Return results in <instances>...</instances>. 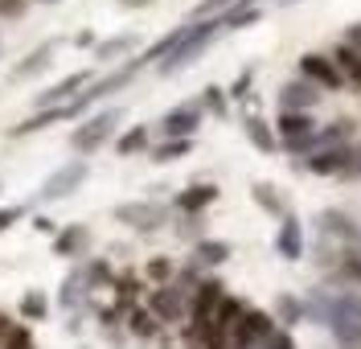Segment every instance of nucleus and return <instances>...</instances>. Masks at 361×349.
<instances>
[{"label": "nucleus", "mask_w": 361, "mask_h": 349, "mask_svg": "<svg viewBox=\"0 0 361 349\" xmlns=\"http://www.w3.org/2000/svg\"><path fill=\"white\" fill-rule=\"evenodd\" d=\"M218 33H222V17H218V21H189L185 37H180V46L160 62V74H177V70H185L189 62H197V54H202Z\"/></svg>", "instance_id": "obj_1"}, {"label": "nucleus", "mask_w": 361, "mask_h": 349, "mask_svg": "<svg viewBox=\"0 0 361 349\" xmlns=\"http://www.w3.org/2000/svg\"><path fill=\"white\" fill-rule=\"evenodd\" d=\"M222 300H226V288L218 279H202V283L193 288V300H189V337H197V333L209 329V321H214V312L222 308Z\"/></svg>", "instance_id": "obj_2"}, {"label": "nucleus", "mask_w": 361, "mask_h": 349, "mask_svg": "<svg viewBox=\"0 0 361 349\" xmlns=\"http://www.w3.org/2000/svg\"><path fill=\"white\" fill-rule=\"evenodd\" d=\"M295 78L312 82L316 91H345V78H341V70L333 66L329 54H300V62H295Z\"/></svg>", "instance_id": "obj_3"}, {"label": "nucleus", "mask_w": 361, "mask_h": 349, "mask_svg": "<svg viewBox=\"0 0 361 349\" xmlns=\"http://www.w3.org/2000/svg\"><path fill=\"white\" fill-rule=\"evenodd\" d=\"M353 161H357L353 144H341V148H324V152H312V157L295 161V169L304 164L316 177H353Z\"/></svg>", "instance_id": "obj_4"}, {"label": "nucleus", "mask_w": 361, "mask_h": 349, "mask_svg": "<svg viewBox=\"0 0 361 349\" xmlns=\"http://www.w3.org/2000/svg\"><path fill=\"white\" fill-rule=\"evenodd\" d=\"M316 128H320V123H316L312 116H300V111H279V119H275V140H279V148H283V152L300 157V148L316 136Z\"/></svg>", "instance_id": "obj_5"}, {"label": "nucleus", "mask_w": 361, "mask_h": 349, "mask_svg": "<svg viewBox=\"0 0 361 349\" xmlns=\"http://www.w3.org/2000/svg\"><path fill=\"white\" fill-rule=\"evenodd\" d=\"M123 119V111L119 107H107V111H99V116H90L82 128H74V136H70V144L78 148V152H94L99 144H107L115 132V123Z\"/></svg>", "instance_id": "obj_6"}, {"label": "nucleus", "mask_w": 361, "mask_h": 349, "mask_svg": "<svg viewBox=\"0 0 361 349\" xmlns=\"http://www.w3.org/2000/svg\"><path fill=\"white\" fill-rule=\"evenodd\" d=\"M202 119H205L202 99L180 103V107H173L169 116L160 119V136H164V140H193V132L202 128Z\"/></svg>", "instance_id": "obj_7"}, {"label": "nucleus", "mask_w": 361, "mask_h": 349, "mask_svg": "<svg viewBox=\"0 0 361 349\" xmlns=\"http://www.w3.org/2000/svg\"><path fill=\"white\" fill-rule=\"evenodd\" d=\"M320 99H324V91H316L312 82H304V78H292V82H283V87H279V111L312 116L316 107H320Z\"/></svg>", "instance_id": "obj_8"}, {"label": "nucleus", "mask_w": 361, "mask_h": 349, "mask_svg": "<svg viewBox=\"0 0 361 349\" xmlns=\"http://www.w3.org/2000/svg\"><path fill=\"white\" fill-rule=\"evenodd\" d=\"M87 161H70V164H62L54 177H45V185H42V193H37V202H54V197H66V193H74V189L87 181Z\"/></svg>", "instance_id": "obj_9"}, {"label": "nucleus", "mask_w": 361, "mask_h": 349, "mask_svg": "<svg viewBox=\"0 0 361 349\" xmlns=\"http://www.w3.org/2000/svg\"><path fill=\"white\" fill-rule=\"evenodd\" d=\"M357 132V123L353 119H333V123H324V128H316V136L300 148V157L295 161H304V157H312V152H324V148H341V144H349Z\"/></svg>", "instance_id": "obj_10"}, {"label": "nucleus", "mask_w": 361, "mask_h": 349, "mask_svg": "<svg viewBox=\"0 0 361 349\" xmlns=\"http://www.w3.org/2000/svg\"><path fill=\"white\" fill-rule=\"evenodd\" d=\"M115 218L132 231H157L164 222V206L160 202H123V206H115Z\"/></svg>", "instance_id": "obj_11"}, {"label": "nucleus", "mask_w": 361, "mask_h": 349, "mask_svg": "<svg viewBox=\"0 0 361 349\" xmlns=\"http://www.w3.org/2000/svg\"><path fill=\"white\" fill-rule=\"evenodd\" d=\"M82 87H90V70H74V74H66L58 87H49V91H42L37 94V107L42 111H49V107H66V103H74L78 94H82Z\"/></svg>", "instance_id": "obj_12"}, {"label": "nucleus", "mask_w": 361, "mask_h": 349, "mask_svg": "<svg viewBox=\"0 0 361 349\" xmlns=\"http://www.w3.org/2000/svg\"><path fill=\"white\" fill-rule=\"evenodd\" d=\"M189 312V292L177 288V283H164L152 292V317L157 321H180Z\"/></svg>", "instance_id": "obj_13"}, {"label": "nucleus", "mask_w": 361, "mask_h": 349, "mask_svg": "<svg viewBox=\"0 0 361 349\" xmlns=\"http://www.w3.org/2000/svg\"><path fill=\"white\" fill-rule=\"evenodd\" d=\"M316 222H320V234H324V243H329V238H337V243H345V247H353V243L361 238V226L353 222V218H349V214H341V209H324Z\"/></svg>", "instance_id": "obj_14"}, {"label": "nucleus", "mask_w": 361, "mask_h": 349, "mask_svg": "<svg viewBox=\"0 0 361 349\" xmlns=\"http://www.w3.org/2000/svg\"><path fill=\"white\" fill-rule=\"evenodd\" d=\"M275 251L288 259V263H295V259L304 255V226H300V218H295V214H283V218H279Z\"/></svg>", "instance_id": "obj_15"}, {"label": "nucleus", "mask_w": 361, "mask_h": 349, "mask_svg": "<svg viewBox=\"0 0 361 349\" xmlns=\"http://www.w3.org/2000/svg\"><path fill=\"white\" fill-rule=\"evenodd\" d=\"M329 58H333V66L341 70L345 87H357V91H361V54H357V49H353V46H345V42H337Z\"/></svg>", "instance_id": "obj_16"}, {"label": "nucleus", "mask_w": 361, "mask_h": 349, "mask_svg": "<svg viewBox=\"0 0 361 349\" xmlns=\"http://www.w3.org/2000/svg\"><path fill=\"white\" fill-rule=\"evenodd\" d=\"M214 197H218V185H189V189H185V193L177 197V209L193 218V214H202V209L209 206Z\"/></svg>", "instance_id": "obj_17"}, {"label": "nucleus", "mask_w": 361, "mask_h": 349, "mask_svg": "<svg viewBox=\"0 0 361 349\" xmlns=\"http://www.w3.org/2000/svg\"><path fill=\"white\" fill-rule=\"evenodd\" d=\"M87 243H90V231L87 226H66V231L54 238V255H82L87 251Z\"/></svg>", "instance_id": "obj_18"}, {"label": "nucleus", "mask_w": 361, "mask_h": 349, "mask_svg": "<svg viewBox=\"0 0 361 349\" xmlns=\"http://www.w3.org/2000/svg\"><path fill=\"white\" fill-rule=\"evenodd\" d=\"M243 128H247V140L259 148V152H275V148H279V140H275V132L267 128V119L263 116H247L243 119Z\"/></svg>", "instance_id": "obj_19"}, {"label": "nucleus", "mask_w": 361, "mask_h": 349, "mask_svg": "<svg viewBox=\"0 0 361 349\" xmlns=\"http://www.w3.org/2000/svg\"><path fill=\"white\" fill-rule=\"evenodd\" d=\"M87 283H90L87 267L70 271V279L62 283V292H58V304H62V308H78V304H82V296H87Z\"/></svg>", "instance_id": "obj_20"}, {"label": "nucleus", "mask_w": 361, "mask_h": 349, "mask_svg": "<svg viewBox=\"0 0 361 349\" xmlns=\"http://www.w3.org/2000/svg\"><path fill=\"white\" fill-rule=\"evenodd\" d=\"M132 49H135V37L132 33H119V37L99 42V46H94V58H99V62H115V58H123V54H132Z\"/></svg>", "instance_id": "obj_21"}, {"label": "nucleus", "mask_w": 361, "mask_h": 349, "mask_svg": "<svg viewBox=\"0 0 361 349\" xmlns=\"http://www.w3.org/2000/svg\"><path fill=\"white\" fill-rule=\"evenodd\" d=\"M308 317V300H295V296H279L275 304V321H283V325H300Z\"/></svg>", "instance_id": "obj_22"}, {"label": "nucleus", "mask_w": 361, "mask_h": 349, "mask_svg": "<svg viewBox=\"0 0 361 349\" xmlns=\"http://www.w3.org/2000/svg\"><path fill=\"white\" fill-rule=\"evenodd\" d=\"M226 259H230V243H222V238H202V243H197V263L218 267Z\"/></svg>", "instance_id": "obj_23"}, {"label": "nucleus", "mask_w": 361, "mask_h": 349, "mask_svg": "<svg viewBox=\"0 0 361 349\" xmlns=\"http://www.w3.org/2000/svg\"><path fill=\"white\" fill-rule=\"evenodd\" d=\"M250 197L267 209V214H275V218H283V214H288V206H283V197L275 193V185H263V181H259V185L250 189Z\"/></svg>", "instance_id": "obj_24"}, {"label": "nucleus", "mask_w": 361, "mask_h": 349, "mask_svg": "<svg viewBox=\"0 0 361 349\" xmlns=\"http://www.w3.org/2000/svg\"><path fill=\"white\" fill-rule=\"evenodd\" d=\"M189 148H193V140H164L152 148V161L169 164V161H180V157H189Z\"/></svg>", "instance_id": "obj_25"}, {"label": "nucleus", "mask_w": 361, "mask_h": 349, "mask_svg": "<svg viewBox=\"0 0 361 349\" xmlns=\"http://www.w3.org/2000/svg\"><path fill=\"white\" fill-rule=\"evenodd\" d=\"M115 148H119V157H135V152H144V148H148V128L140 123V128H132V132H123Z\"/></svg>", "instance_id": "obj_26"}, {"label": "nucleus", "mask_w": 361, "mask_h": 349, "mask_svg": "<svg viewBox=\"0 0 361 349\" xmlns=\"http://www.w3.org/2000/svg\"><path fill=\"white\" fill-rule=\"evenodd\" d=\"M49 49H54V46H42L29 62H21V66L13 70V74H17V78H33V74H42V70L49 66Z\"/></svg>", "instance_id": "obj_27"}, {"label": "nucleus", "mask_w": 361, "mask_h": 349, "mask_svg": "<svg viewBox=\"0 0 361 349\" xmlns=\"http://www.w3.org/2000/svg\"><path fill=\"white\" fill-rule=\"evenodd\" d=\"M259 21V8H234L222 17V29H247V25Z\"/></svg>", "instance_id": "obj_28"}, {"label": "nucleus", "mask_w": 361, "mask_h": 349, "mask_svg": "<svg viewBox=\"0 0 361 349\" xmlns=\"http://www.w3.org/2000/svg\"><path fill=\"white\" fill-rule=\"evenodd\" d=\"M202 107H205V111H214V116H226V94H222V87H205Z\"/></svg>", "instance_id": "obj_29"}, {"label": "nucleus", "mask_w": 361, "mask_h": 349, "mask_svg": "<svg viewBox=\"0 0 361 349\" xmlns=\"http://www.w3.org/2000/svg\"><path fill=\"white\" fill-rule=\"evenodd\" d=\"M21 312H25V317H33V321H42V317H45V296H42V292H29V296L21 300Z\"/></svg>", "instance_id": "obj_30"}, {"label": "nucleus", "mask_w": 361, "mask_h": 349, "mask_svg": "<svg viewBox=\"0 0 361 349\" xmlns=\"http://www.w3.org/2000/svg\"><path fill=\"white\" fill-rule=\"evenodd\" d=\"M132 333H140V337H152V333H157L152 312H140V308H135V312H132Z\"/></svg>", "instance_id": "obj_31"}, {"label": "nucleus", "mask_w": 361, "mask_h": 349, "mask_svg": "<svg viewBox=\"0 0 361 349\" xmlns=\"http://www.w3.org/2000/svg\"><path fill=\"white\" fill-rule=\"evenodd\" d=\"M250 78H255V70H243V74L234 78V87H230V99H247L250 94Z\"/></svg>", "instance_id": "obj_32"}, {"label": "nucleus", "mask_w": 361, "mask_h": 349, "mask_svg": "<svg viewBox=\"0 0 361 349\" xmlns=\"http://www.w3.org/2000/svg\"><path fill=\"white\" fill-rule=\"evenodd\" d=\"M259 349H295V345H292V337H288V333H279V329H275V333H271Z\"/></svg>", "instance_id": "obj_33"}, {"label": "nucleus", "mask_w": 361, "mask_h": 349, "mask_svg": "<svg viewBox=\"0 0 361 349\" xmlns=\"http://www.w3.org/2000/svg\"><path fill=\"white\" fill-rule=\"evenodd\" d=\"M148 276L152 279H169L173 276V263H169V259H152V263H148Z\"/></svg>", "instance_id": "obj_34"}, {"label": "nucleus", "mask_w": 361, "mask_h": 349, "mask_svg": "<svg viewBox=\"0 0 361 349\" xmlns=\"http://www.w3.org/2000/svg\"><path fill=\"white\" fill-rule=\"evenodd\" d=\"M21 214H25V206H8V209H0V234L8 231V226H13V222L21 218Z\"/></svg>", "instance_id": "obj_35"}, {"label": "nucleus", "mask_w": 361, "mask_h": 349, "mask_svg": "<svg viewBox=\"0 0 361 349\" xmlns=\"http://www.w3.org/2000/svg\"><path fill=\"white\" fill-rule=\"evenodd\" d=\"M341 42H345V46H353V49H357V54H361V21H353V25H349Z\"/></svg>", "instance_id": "obj_36"}, {"label": "nucleus", "mask_w": 361, "mask_h": 349, "mask_svg": "<svg viewBox=\"0 0 361 349\" xmlns=\"http://www.w3.org/2000/svg\"><path fill=\"white\" fill-rule=\"evenodd\" d=\"M21 13V0H0V17H17Z\"/></svg>", "instance_id": "obj_37"}, {"label": "nucleus", "mask_w": 361, "mask_h": 349, "mask_svg": "<svg viewBox=\"0 0 361 349\" xmlns=\"http://www.w3.org/2000/svg\"><path fill=\"white\" fill-rule=\"evenodd\" d=\"M123 8H148V4H157V0H119Z\"/></svg>", "instance_id": "obj_38"}, {"label": "nucleus", "mask_w": 361, "mask_h": 349, "mask_svg": "<svg viewBox=\"0 0 361 349\" xmlns=\"http://www.w3.org/2000/svg\"><path fill=\"white\" fill-rule=\"evenodd\" d=\"M353 255H357V259H361V238H357V243H353Z\"/></svg>", "instance_id": "obj_39"}, {"label": "nucleus", "mask_w": 361, "mask_h": 349, "mask_svg": "<svg viewBox=\"0 0 361 349\" xmlns=\"http://www.w3.org/2000/svg\"><path fill=\"white\" fill-rule=\"evenodd\" d=\"M279 4H295V0H279Z\"/></svg>", "instance_id": "obj_40"}]
</instances>
